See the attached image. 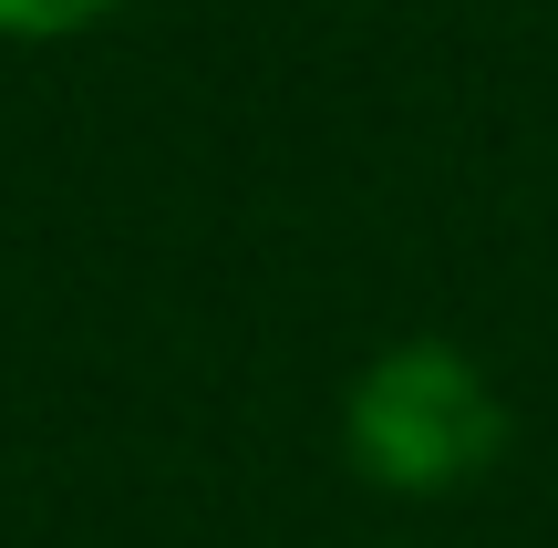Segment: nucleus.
Instances as JSON below:
<instances>
[{"mask_svg": "<svg viewBox=\"0 0 558 548\" xmlns=\"http://www.w3.org/2000/svg\"><path fill=\"white\" fill-rule=\"evenodd\" d=\"M341 446L383 497H456L497 476L507 455V393L465 342H383L341 393Z\"/></svg>", "mask_w": 558, "mask_h": 548, "instance_id": "f257e3e1", "label": "nucleus"}, {"mask_svg": "<svg viewBox=\"0 0 558 548\" xmlns=\"http://www.w3.org/2000/svg\"><path fill=\"white\" fill-rule=\"evenodd\" d=\"M104 11H114V0H0V41H73V32H94Z\"/></svg>", "mask_w": 558, "mask_h": 548, "instance_id": "f03ea898", "label": "nucleus"}]
</instances>
